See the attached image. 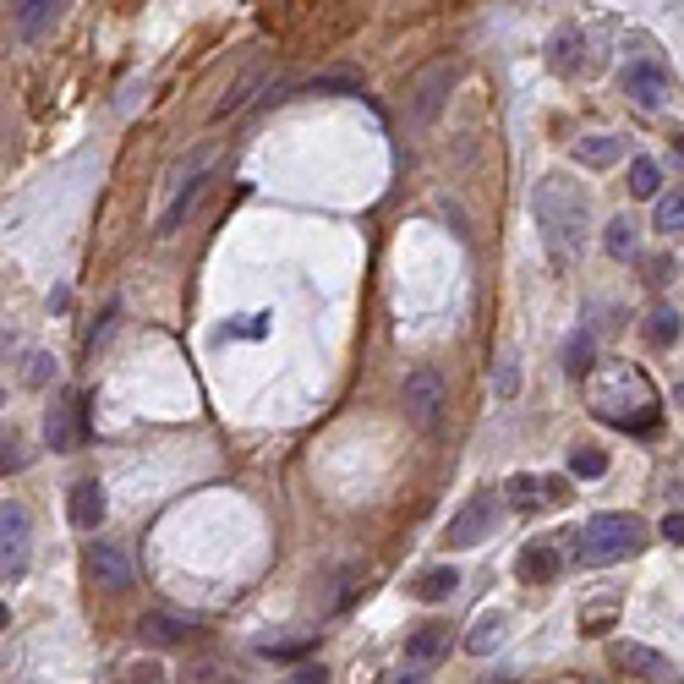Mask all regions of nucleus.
I'll return each mask as SVG.
<instances>
[{
	"mask_svg": "<svg viewBox=\"0 0 684 684\" xmlns=\"http://www.w3.org/2000/svg\"><path fill=\"white\" fill-rule=\"evenodd\" d=\"M515 389H520V367H515V356H504V362H498V394L509 400Z\"/></svg>",
	"mask_w": 684,
	"mask_h": 684,
	"instance_id": "nucleus-30",
	"label": "nucleus"
},
{
	"mask_svg": "<svg viewBox=\"0 0 684 684\" xmlns=\"http://www.w3.org/2000/svg\"><path fill=\"white\" fill-rule=\"evenodd\" d=\"M515 575L526 586H542V581H553V575H559V553L553 548H537V542H531V548H520V559H515Z\"/></svg>",
	"mask_w": 684,
	"mask_h": 684,
	"instance_id": "nucleus-18",
	"label": "nucleus"
},
{
	"mask_svg": "<svg viewBox=\"0 0 684 684\" xmlns=\"http://www.w3.org/2000/svg\"><path fill=\"white\" fill-rule=\"evenodd\" d=\"M88 570H94L99 586H110V591L132 586V559H126L121 548H110V542H94V553H88Z\"/></svg>",
	"mask_w": 684,
	"mask_h": 684,
	"instance_id": "nucleus-11",
	"label": "nucleus"
},
{
	"mask_svg": "<svg viewBox=\"0 0 684 684\" xmlns=\"http://www.w3.org/2000/svg\"><path fill=\"white\" fill-rule=\"evenodd\" d=\"M455 586H460V570L455 564H433V570H422L411 581V597L416 602H444V597H455Z\"/></svg>",
	"mask_w": 684,
	"mask_h": 684,
	"instance_id": "nucleus-17",
	"label": "nucleus"
},
{
	"mask_svg": "<svg viewBox=\"0 0 684 684\" xmlns=\"http://www.w3.org/2000/svg\"><path fill=\"white\" fill-rule=\"evenodd\" d=\"M28 378H33V384H44V378H50V356H33V367H28Z\"/></svg>",
	"mask_w": 684,
	"mask_h": 684,
	"instance_id": "nucleus-35",
	"label": "nucleus"
},
{
	"mask_svg": "<svg viewBox=\"0 0 684 684\" xmlns=\"http://www.w3.org/2000/svg\"><path fill=\"white\" fill-rule=\"evenodd\" d=\"M657 537H668L674 548H684V509H674V515H663V526H657Z\"/></svg>",
	"mask_w": 684,
	"mask_h": 684,
	"instance_id": "nucleus-31",
	"label": "nucleus"
},
{
	"mask_svg": "<svg viewBox=\"0 0 684 684\" xmlns=\"http://www.w3.org/2000/svg\"><path fill=\"white\" fill-rule=\"evenodd\" d=\"M17 11V33L22 39H39V33H50L55 22H61V0H22V6H11Z\"/></svg>",
	"mask_w": 684,
	"mask_h": 684,
	"instance_id": "nucleus-16",
	"label": "nucleus"
},
{
	"mask_svg": "<svg viewBox=\"0 0 684 684\" xmlns=\"http://www.w3.org/2000/svg\"><path fill=\"white\" fill-rule=\"evenodd\" d=\"M591 416L608 427L646 433L657 422V389L646 384V373L635 362H602L591 373Z\"/></svg>",
	"mask_w": 684,
	"mask_h": 684,
	"instance_id": "nucleus-1",
	"label": "nucleus"
},
{
	"mask_svg": "<svg viewBox=\"0 0 684 684\" xmlns=\"http://www.w3.org/2000/svg\"><path fill=\"white\" fill-rule=\"evenodd\" d=\"M630 192L657 203V197H663V170H657L652 159H635V165H630Z\"/></svg>",
	"mask_w": 684,
	"mask_h": 684,
	"instance_id": "nucleus-27",
	"label": "nucleus"
},
{
	"mask_svg": "<svg viewBox=\"0 0 684 684\" xmlns=\"http://www.w3.org/2000/svg\"><path fill=\"white\" fill-rule=\"evenodd\" d=\"M674 400H679V405H684V384H679V389H674Z\"/></svg>",
	"mask_w": 684,
	"mask_h": 684,
	"instance_id": "nucleus-36",
	"label": "nucleus"
},
{
	"mask_svg": "<svg viewBox=\"0 0 684 684\" xmlns=\"http://www.w3.org/2000/svg\"><path fill=\"white\" fill-rule=\"evenodd\" d=\"M542 482H548V509H559L564 498H570V488H564V477H542Z\"/></svg>",
	"mask_w": 684,
	"mask_h": 684,
	"instance_id": "nucleus-33",
	"label": "nucleus"
},
{
	"mask_svg": "<svg viewBox=\"0 0 684 684\" xmlns=\"http://www.w3.org/2000/svg\"><path fill=\"white\" fill-rule=\"evenodd\" d=\"M635 219L630 214H613L608 230H602V247H608V258H635V247H641V236H635Z\"/></svg>",
	"mask_w": 684,
	"mask_h": 684,
	"instance_id": "nucleus-21",
	"label": "nucleus"
},
{
	"mask_svg": "<svg viewBox=\"0 0 684 684\" xmlns=\"http://www.w3.org/2000/svg\"><path fill=\"white\" fill-rule=\"evenodd\" d=\"M455 88V66L449 61H438L433 72L422 77V88H416V121H433L438 110H444V94Z\"/></svg>",
	"mask_w": 684,
	"mask_h": 684,
	"instance_id": "nucleus-12",
	"label": "nucleus"
},
{
	"mask_svg": "<svg viewBox=\"0 0 684 684\" xmlns=\"http://www.w3.org/2000/svg\"><path fill=\"white\" fill-rule=\"evenodd\" d=\"M498 641H504V613H498V608L477 613V619H471V630H466V652H471V657H488Z\"/></svg>",
	"mask_w": 684,
	"mask_h": 684,
	"instance_id": "nucleus-19",
	"label": "nucleus"
},
{
	"mask_svg": "<svg viewBox=\"0 0 684 684\" xmlns=\"http://www.w3.org/2000/svg\"><path fill=\"white\" fill-rule=\"evenodd\" d=\"M137 635H143L148 646H181V641H192V624L176 619V613H143V619H137Z\"/></svg>",
	"mask_w": 684,
	"mask_h": 684,
	"instance_id": "nucleus-14",
	"label": "nucleus"
},
{
	"mask_svg": "<svg viewBox=\"0 0 684 684\" xmlns=\"http://www.w3.org/2000/svg\"><path fill=\"white\" fill-rule=\"evenodd\" d=\"M679 329H684V323H679V312H674V307H652V312H646V340H652L657 351L679 345Z\"/></svg>",
	"mask_w": 684,
	"mask_h": 684,
	"instance_id": "nucleus-23",
	"label": "nucleus"
},
{
	"mask_svg": "<svg viewBox=\"0 0 684 684\" xmlns=\"http://www.w3.org/2000/svg\"><path fill=\"white\" fill-rule=\"evenodd\" d=\"M652 225L663 230V236H679V230H684V192H668V197H657V208H652Z\"/></svg>",
	"mask_w": 684,
	"mask_h": 684,
	"instance_id": "nucleus-26",
	"label": "nucleus"
},
{
	"mask_svg": "<svg viewBox=\"0 0 684 684\" xmlns=\"http://www.w3.org/2000/svg\"><path fill=\"white\" fill-rule=\"evenodd\" d=\"M624 94L641 104V110H663V104L674 99V94H668V77L657 72L652 61H630V66H624Z\"/></svg>",
	"mask_w": 684,
	"mask_h": 684,
	"instance_id": "nucleus-9",
	"label": "nucleus"
},
{
	"mask_svg": "<svg viewBox=\"0 0 684 684\" xmlns=\"http://www.w3.org/2000/svg\"><path fill=\"white\" fill-rule=\"evenodd\" d=\"M181 684H230V674L219 663H203V668H187V674H181Z\"/></svg>",
	"mask_w": 684,
	"mask_h": 684,
	"instance_id": "nucleus-29",
	"label": "nucleus"
},
{
	"mask_svg": "<svg viewBox=\"0 0 684 684\" xmlns=\"http://www.w3.org/2000/svg\"><path fill=\"white\" fill-rule=\"evenodd\" d=\"M641 548H646V520L630 515V509H602V515H591L586 526L575 531L570 559L581 564V570H602V564H619Z\"/></svg>",
	"mask_w": 684,
	"mask_h": 684,
	"instance_id": "nucleus-3",
	"label": "nucleus"
},
{
	"mask_svg": "<svg viewBox=\"0 0 684 684\" xmlns=\"http://www.w3.org/2000/svg\"><path fill=\"white\" fill-rule=\"evenodd\" d=\"M548 55H553V72L575 77L586 66V33L575 28V22H570V28H559V33H553V44H548Z\"/></svg>",
	"mask_w": 684,
	"mask_h": 684,
	"instance_id": "nucleus-15",
	"label": "nucleus"
},
{
	"mask_svg": "<svg viewBox=\"0 0 684 684\" xmlns=\"http://www.w3.org/2000/svg\"><path fill=\"white\" fill-rule=\"evenodd\" d=\"M570 477H581V482L608 477V455H602L597 444H575V449H570Z\"/></svg>",
	"mask_w": 684,
	"mask_h": 684,
	"instance_id": "nucleus-24",
	"label": "nucleus"
},
{
	"mask_svg": "<svg viewBox=\"0 0 684 684\" xmlns=\"http://www.w3.org/2000/svg\"><path fill=\"white\" fill-rule=\"evenodd\" d=\"M619 159H624L619 137H581V143H575V165H586V170H608V165H619Z\"/></svg>",
	"mask_w": 684,
	"mask_h": 684,
	"instance_id": "nucleus-20",
	"label": "nucleus"
},
{
	"mask_svg": "<svg viewBox=\"0 0 684 684\" xmlns=\"http://www.w3.org/2000/svg\"><path fill=\"white\" fill-rule=\"evenodd\" d=\"M329 88H356V77H318V83H312V94H329Z\"/></svg>",
	"mask_w": 684,
	"mask_h": 684,
	"instance_id": "nucleus-34",
	"label": "nucleus"
},
{
	"mask_svg": "<svg viewBox=\"0 0 684 684\" xmlns=\"http://www.w3.org/2000/svg\"><path fill=\"white\" fill-rule=\"evenodd\" d=\"M291 684H329V668H318V663H301Z\"/></svg>",
	"mask_w": 684,
	"mask_h": 684,
	"instance_id": "nucleus-32",
	"label": "nucleus"
},
{
	"mask_svg": "<svg viewBox=\"0 0 684 684\" xmlns=\"http://www.w3.org/2000/svg\"><path fill=\"white\" fill-rule=\"evenodd\" d=\"M531 208H537V225H542V241H548V258L559 263V269H570V263L581 258L586 225H591L586 192L570 187L564 176H542V181H537V197H531Z\"/></svg>",
	"mask_w": 684,
	"mask_h": 684,
	"instance_id": "nucleus-2",
	"label": "nucleus"
},
{
	"mask_svg": "<svg viewBox=\"0 0 684 684\" xmlns=\"http://www.w3.org/2000/svg\"><path fill=\"white\" fill-rule=\"evenodd\" d=\"M509 504H515V509L548 504V482H542V477H526V471H520V477H509Z\"/></svg>",
	"mask_w": 684,
	"mask_h": 684,
	"instance_id": "nucleus-25",
	"label": "nucleus"
},
{
	"mask_svg": "<svg viewBox=\"0 0 684 684\" xmlns=\"http://www.w3.org/2000/svg\"><path fill=\"white\" fill-rule=\"evenodd\" d=\"M449 652V624H422V630L405 641V663H400V684L405 679H422L427 668H438Z\"/></svg>",
	"mask_w": 684,
	"mask_h": 684,
	"instance_id": "nucleus-6",
	"label": "nucleus"
},
{
	"mask_svg": "<svg viewBox=\"0 0 684 684\" xmlns=\"http://www.w3.org/2000/svg\"><path fill=\"white\" fill-rule=\"evenodd\" d=\"M110 515V498H104L99 482H77L72 488V526L77 531H99V520Z\"/></svg>",
	"mask_w": 684,
	"mask_h": 684,
	"instance_id": "nucleus-13",
	"label": "nucleus"
},
{
	"mask_svg": "<svg viewBox=\"0 0 684 684\" xmlns=\"http://www.w3.org/2000/svg\"><path fill=\"white\" fill-rule=\"evenodd\" d=\"M493 520H498V498L488 488V493H477L455 520H449V548H477V542L493 531Z\"/></svg>",
	"mask_w": 684,
	"mask_h": 684,
	"instance_id": "nucleus-7",
	"label": "nucleus"
},
{
	"mask_svg": "<svg viewBox=\"0 0 684 684\" xmlns=\"http://www.w3.org/2000/svg\"><path fill=\"white\" fill-rule=\"evenodd\" d=\"M77 411H83L77 400H55L50 411H44V444H50L55 455L77 449V438H83V422H77Z\"/></svg>",
	"mask_w": 684,
	"mask_h": 684,
	"instance_id": "nucleus-10",
	"label": "nucleus"
},
{
	"mask_svg": "<svg viewBox=\"0 0 684 684\" xmlns=\"http://www.w3.org/2000/svg\"><path fill=\"white\" fill-rule=\"evenodd\" d=\"M197 197H203V170H197V176L187 181V192H181V197H176V203H170V208H165V214H159V230H165V236H170V230H176V225H181V219H187V208L197 203Z\"/></svg>",
	"mask_w": 684,
	"mask_h": 684,
	"instance_id": "nucleus-28",
	"label": "nucleus"
},
{
	"mask_svg": "<svg viewBox=\"0 0 684 684\" xmlns=\"http://www.w3.org/2000/svg\"><path fill=\"white\" fill-rule=\"evenodd\" d=\"M564 373L581 378V373H597V340H591L586 329L570 334V345H564Z\"/></svg>",
	"mask_w": 684,
	"mask_h": 684,
	"instance_id": "nucleus-22",
	"label": "nucleus"
},
{
	"mask_svg": "<svg viewBox=\"0 0 684 684\" xmlns=\"http://www.w3.org/2000/svg\"><path fill=\"white\" fill-rule=\"evenodd\" d=\"M28 542H33V520L17 498L0 504V581H22L28 575Z\"/></svg>",
	"mask_w": 684,
	"mask_h": 684,
	"instance_id": "nucleus-4",
	"label": "nucleus"
},
{
	"mask_svg": "<svg viewBox=\"0 0 684 684\" xmlns=\"http://www.w3.org/2000/svg\"><path fill=\"white\" fill-rule=\"evenodd\" d=\"M608 657L619 668H630V674H641V679H652V684H674V663H668L663 652H652V646H641V641H613L608 646Z\"/></svg>",
	"mask_w": 684,
	"mask_h": 684,
	"instance_id": "nucleus-8",
	"label": "nucleus"
},
{
	"mask_svg": "<svg viewBox=\"0 0 684 684\" xmlns=\"http://www.w3.org/2000/svg\"><path fill=\"white\" fill-rule=\"evenodd\" d=\"M444 405H449V389H444V378H438L433 367H416V373L405 378V416H411L422 433H433V427H438Z\"/></svg>",
	"mask_w": 684,
	"mask_h": 684,
	"instance_id": "nucleus-5",
	"label": "nucleus"
}]
</instances>
